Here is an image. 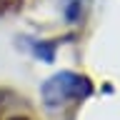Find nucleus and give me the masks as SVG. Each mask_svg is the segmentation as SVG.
<instances>
[{
  "mask_svg": "<svg viewBox=\"0 0 120 120\" xmlns=\"http://www.w3.org/2000/svg\"><path fill=\"white\" fill-rule=\"evenodd\" d=\"M80 8H82V0H63V13L70 22H75L80 18Z\"/></svg>",
  "mask_w": 120,
  "mask_h": 120,
  "instance_id": "f03ea898",
  "label": "nucleus"
},
{
  "mask_svg": "<svg viewBox=\"0 0 120 120\" xmlns=\"http://www.w3.org/2000/svg\"><path fill=\"white\" fill-rule=\"evenodd\" d=\"M43 103L48 108H58L70 100H85L93 95V82L85 75H78L73 70H63V73L52 75L50 80L43 82Z\"/></svg>",
  "mask_w": 120,
  "mask_h": 120,
  "instance_id": "f257e3e1",
  "label": "nucleus"
},
{
  "mask_svg": "<svg viewBox=\"0 0 120 120\" xmlns=\"http://www.w3.org/2000/svg\"><path fill=\"white\" fill-rule=\"evenodd\" d=\"M8 120H28L25 115H13V118H8Z\"/></svg>",
  "mask_w": 120,
  "mask_h": 120,
  "instance_id": "20e7f679",
  "label": "nucleus"
},
{
  "mask_svg": "<svg viewBox=\"0 0 120 120\" xmlns=\"http://www.w3.org/2000/svg\"><path fill=\"white\" fill-rule=\"evenodd\" d=\"M8 8H10V0H0V15H5Z\"/></svg>",
  "mask_w": 120,
  "mask_h": 120,
  "instance_id": "7ed1b4c3",
  "label": "nucleus"
}]
</instances>
